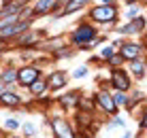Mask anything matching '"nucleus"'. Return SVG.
<instances>
[{"mask_svg":"<svg viewBox=\"0 0 147 138\" xmlns=\"http://www.w3.org/2000/svg\"><path fill=\"white\" fill-rule=\"evenodd\" d=\"M117 7L115 4H98V7H92L88 13L90 21L92 23H100V25H113L117 21Z\"/></svg>","mask_w":147,"mask_h":138,"instance_id":"1","label":"nucleus"},{"mask_svg":"<svg viewBox=\"0 0 147 138\" xmlns=\"http://www.w3.org/2000/svg\"><path fill=\"white\" fill-rule=\"evenodd\" d=\"M60 2H62V4H64V2H68V0H60Z\"/></svg>","mask_w":147,"mask_h":138,"instance_id":"33","label":"nucleus"},{"mask_svg":"<svg viewBox=\"0 0 147 138\" xmlns=\"http://www.w3.org/2000/svg\"><path fill=\"white\" fill-rule=\"evenodd\" d=\"M73 55H75V51L70 47H58V49H53V58H73Z\"/></svg>","mask_w":147,"mask_h":138,"instance_id":"21","label":"nucleus"},{"mask_svg":"<svg viewBox=\"0 0 147 138\" xmlns=\"http://www.w3.org/2000/svg\"><path fill=\"white\" fill-rule=\"evenodd\" d=\"M79 98H81V94H79V91H70V94L62 96V98H60L58 102H60V106H62V109H77Z\"/></svg>","mask_w":147,"mask_h":138,"instance_id":"15","label":"nucleus"},{"mask_svg":"<svg viewBox=\"0 0 147 138\" xmlns=\"http://www.w3.org/2000/svg\"><path fill=\"white\" fill-rule=\"evenodd\" d=\"M40 76V68L38 66H24V68H17V83L22 87H28L32 81H36Z\"/></svg>","mask_w":147,"mask_h":138,"instance_id":"10","label":"nucleus"},{"mask_svg":"<svg viewBox=\"0 0 147 138\" xmlns=\"http://www.w3.org/2000/svg\"><path fill=\"white\" fill-rule=\"evenodd\" d=\"M9 127V130H19V121L17 119H7V123H4Z\"/></svg>","mask_w":147,"mask_h":138,"instance_id":"28","label":"nucleus"},{"mask_svg":"<svg viewBox=\"0 0 147 138\" xmlns=\"http://www.w3.org/2000/svg\"><path fill=\"white\" fill-rule=\"evenodd\" d=\"M111 85H113L115 89H121V91H128L130 89V76H128V72L126 70H121L119 66L117 68H111V81H109Z\"/></svg>","mask_w":147,"mask_h":138,"instance_id":"9","label":"nucleus"},{"mask_svg":"<svg viewBox=\"0 0 147 138\" xmlns=\"http://www.w3.org/2000/svg\"><path fill=\"white\" fill-rule=\"evenodd\" d=\"M143 51H145V47L141 43H134V40H128V43L119 45V53H121V58H124V62H130V60H134V58H141Z\"/></svg>","mask_w":147,"mask_h":138,"instance_id":"8","label":"nucleus"},{"mask_svg":"<svg viewBox=\"0 0 147 138\" xmlns=\"http://www.w3.org/2000/svg\"><path fill=\"white\" fill-rule=\"evenodd\" d=\"M145 25H147L145 17L136 15V17L128 19V23H126V25H119V30H117V32H119V34H124V36H134V34H141V32H143V30H145Z\"/></svg>","mask_w":147,"mask_h":138,"instance_id":"6","label":"nucleus"},{"mask_svg":"<svg viewBox=\"0 0 147 138\" xmlns=\"http://www.w3.org/2000/svg\"><path fill=\"white\" fill-rule=\"evenodd\" d=\"M139 11H141V7H139V4H130V7H128V11H126V19H132V17H136V15H139Z\"/></svg>","mask_w":147,"mask_h":138,"instance_id":"25","label":"nucleus"},{"mask_svg":"<svg viewBox=\"0 0 147 138\" xmlns=\"http://www.w3.org/2000/svg\"><path fill=\"white\" fill-rule=\"evenodd\" d=\"M141 130H147V111H145L143 119H141Z\"/></svg>","mask_w":147,"mask_h":138,"instance_id":"29","label":"nucleus"},{"mask_svg":"<svg viewBox=\"0 0 147 138\" xmlns=\"http://www.w3.org/2000/svg\"><path fill=\"white\" fill-rule=\"evenodd\" d=\"M77 109L79 111H88V113H94L96 111V102H94V98H79Z\"/></svg>","mask_w":147,"mask_h":138,"instance_id":"20","label":"nucleus"},{"mask_svg":"<svg viewBox=\"0 0 147 138\" xmlns=\"http://www.w3.org/2000/svg\"><path fill=\"white\" fill-rule=\"evenodd\" d=\"M34 17H22L19 21H13L9 25H4V28H0V40H11V38H17L22 32H26V30L32 25Z\"/></svg>","mask_w":147,"mask_h":138,"instance_id":"3","label":"nucleus"},{"mask_svg":"<svg viewBox=\"0 0 147 138\" xmlns=\"http://www.w3.org/2000/svg\"><path fill=\"white\" fill-rule=\"evenodd\" d=\"M66 81H68L66 70H53V72L47 76V89L58 91V89H62L64 85H66Z\"/></svg>","mask_w":147,"mask_h":138,"instance_id":"11","label":"nucleus"},{"mask_svg":"<svg viewBox=\"0 0 147 138\" xmlns=\"http://www.w3.org/2000/svg\"><path fill=\"white\" fill-rule=\"evenodd\" d=\"M40 34L43 32H32V30H26V32H22L17 38H15V43H17V47H32V45H36L40 40Z\"/></svg>","mask_w":147,"mask_h":138,"instance_id":"12","label":"nucleus"},{"mask_svg":"<svg viewBox=\"0 0 147 138\" xmlns=\"http://www.w3.org/2000/svg\"><path fill=\"white\" fill-rule=\"evenodd\" d=\"M115 0H100V4H113Z\"/></svg>","mask_w":147,"mask_h":138,"instance_id":"30","label":"nucleus"},{"mask_svg":"<svg viewBox=\"0 0 147 138\" xmlns=\"http://www.w3.org/2000/svg\"><path fill=\"white\" fill-rule=\"evenodd\" d=\"M24 134L26 136H36V125L34 123H24Z\"/></svg>","mask_w":147,"mask_h":138,"instance_id":"27","label":"nucleus"},{"mask_svg":"<svg viewBox=\"0 0 147 138\" xmlns=\"http://www.w3.org/2000/svg\"><path fill=\"white\" fill-rule=\"evenodd\" d=\"M113 100H115V104H117V109H119V106H121V109H128V106H130V96H128V91L115 89Z\"/></svg>","mask_w":147,"mask_h":138,"instance_id":"19","label":"nucleus"},{"mask_svg":"<svg viewBox=\"0 0 147 138\" xmlns=\"http://www.w3.org/2000/svg\"><path fill=\"white\" fill-rule=\"evenodd\" d=\"M4 47H7V45H4V40H0V51H4Z\"/></svg>","mask_w":147,"mask_h":138,"instance_id":"32","label":"nucleus"},{"mask_svg":"<svg viewBox=\"0 0 147 138\" xmlns=\"http://www.w3.org/2000/svg\"><path fill=\"white\" fill-rule=\"evenodd\" d=\"M88 2H90V0H68V2L62 4V13H64V15L77 13V11H81V9H83Z\"/></svg>","mask_w":147,"mask_h":138,"instance_id":"16","label":"nucleus"},{"mask_svg":"<svg viewBox=\"0 0 147 138\" xmlns=\"http://www.w3.org/2000/svg\"><path fill=\"white\" fill-rule=\"evenodd\" d=\"M22 96H17L15 91H0V106H7V109H17L22 106Z\"/></svg>","mask_w":147,"mask_h":138,"instance_id":"13","label":"nucleus"},{"mask_svg":"<svg viewBox=\"0 0 147 138\" xmlns=\"http://www.w3.org/2000/svg\"><path fill=\"white\" fill-rule=\"evenodd\" d=\"M94 102H96V109H100L105 115H115L117 113V104H115V100H113V94H109L107 87L96 91Z\"/></svg>","mask_w":147,"mask_h":138,"instance_id":"4","label":"nucleus"},{"mask_svg":"<svg viewBox=\"0 0 147 138\" xmlns=\"http://www.w3.org/2000/svg\"><path fill=\"white\" fill-rule=\"evenodd\" d=\"M126 4H134V2H139V0H124Z\"/></svg>","mask_w":147,"mask_h":138,"instance_id":"31","label":"nucleus"},{"mask_svg":"<svg viewBox=\"0 0 147 138\" xmlns=\"http://www.w3.org/2000/svg\"><path fill=\"white\" fill-rule=\"evenodd\" d=\"M0 81L13 87V85L17 83V68H4L2 72H0Z\"/></svg>","mask_w":147,"mask_h":138,"instance_id":"18","label":"nucleus"},{"mask_svg":"<svg viewBox=\"0 0 147 138\" xmlns=\"http://www.w3.org/2000/svg\"><path fill=\"white\" fill-rule=\"evenodd\" d=\"M51 130H53V134L58 136V138H73L77 132H75V127L70 125V121H66L64 117H53L51 119Z\"/></svg>","mask_w":147,"mask_h":138,"instance_id":"5","label":"nucleus"},{"mask_svg":"<svg viewBox=\"0 0 147 138\" xmlns=\"http://www.w3.org/2000/svg\"><path fill=\"white\" fill-rule=\"evenodd\" d=\"M113 53H115V47H113V45H111V47H102V49H100V53H98V58L107 62V60H109Z\"/></svg>","mask_w":147,"mask_h":138,"instance_id":"23","label":"nucleus"},{"mask_svg":"<svg viewBox=\"0 0 147 138\" xmlns=\"http://www.w3.org/2000/svg\"><path fill=\"white\" fill-rule=\"evenodd\" d=\"M121 62H124V58H121V53H119V51H115V53L107 60V64L111 66V68H117V66H121Z\"/></svg>","mask_w":147,"mask_h":138,"instance_id":"22","label":"nucleus"},{"mask_svg":"<svg viewBox=\"0 0 147 138\" xmlns=\"http://www.w3.org/2000/svg\"><path fill=\"white\" fill-rule=\"evenodd\" d=\"M130 72H132L136 79H143V76H145V72H147V60L143 58V55L130 60Z\"/></svg>","mask_w":147,"mask_h":138,"instance_id":"14","label":"nucleus"},{"mask_svg":"<svg viewBox=\"0 0 147 138\" xmlns=\"http://www.w3.org/2000/svg\"><path fill=\"white\" fill-rule=\"evenodd\" d=\"M113 127H126V119L113 117V121H109V123H107V130H113Z\"/></svg>","mask_w":147,"mask_h":138,"instance_id":"24","label":"nucleus"},{"mask_svg":"<svg viewBox=\"0 0 147 138\" xmlns=\"http://www.w3.org/2000/svg\"><path fill=\"white\" fill-rule=\"evenodd\" d=\"M96 28L92 23H88V21H81L77 28L73 30V34H70V43L75 45V47H79V49H83L85 45L90 43V40H92L94 36H96Z\"/></svg>","mask_w":147,"mask_h":138,"instance_id":"2","label":"nucleus"},{"mask_svg":"<svg viewBox=\"0 0 147 138\" xmlns=\"http://www.w3.org/2000/svg\"><path fill=\"white\" fill-rule=\"evenodd\" d=\"M28 89H30V94H32V96H36V98H38V96H43L45 91H47V81H43L38 76L36 81H32V83L28 85Z\"/></svg>","mask_w":147,"mask_h":138,"instance_id":"17","label":"nucleus"},{"mask_svg":"<svg viewBox=\"0 0 147 138\" xmlns=\"http://www.w3.org/2000/svg\"><path fill=\"white\" fill-rule=\"evenodd\" d=\"M83 76H88V66H79L73 72V79H83Z\"/></svg>","mask_w":147,"mask_h":138,"instance_id":"26","label":"nucleus"},{"mask_svg":"<svg viewBox=\"0 0 147 138\" xmlns=\"http://www.w3.org/2000/svg\"><path fill=\"white\" fill-rule=\"evenodd\" d=\"M143 2H145V4H147V0H143Z\"/></svg>","mask_w":147,"mask_h":138,"instance_id":"34","label":"nucleus"},{"mask_svg":"<svg viewBox=\"0 0 147 138\" xmlns=\"http://www.w3.org/2000/svg\"><path fill=\"white\" fill-rule=\"evenodd\" d=\"M53 11H62V2L60 0H36L32 7V15L40 17V15H49Z\"/></svg>","mask_w":147,"mask_h":138,"instance_id":"7","label":"nucleus"}]
</instances>
